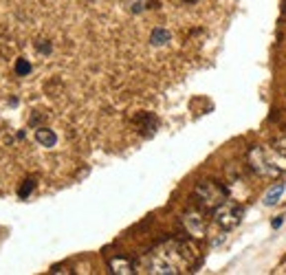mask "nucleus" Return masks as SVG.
I'll return each instance as SVG.
<instances>
[{"label":"nucleus","instance_id":"obj_1","mask_svg":"<svg viewBox=\"0 0 286 275\" xmlns=\"http://www.w3.org/2000/svg\"><path fill=\"white\" fill-rule=\"evenodd\" d=\"M196 247L185 240H167L154 247L147 256H143L137 264L139 273L152 275H178L187 273L196 264Z\"/></svg>","mask_w":286,"mask_h":275},{"label":"nucleus","instance_id":"obj_2","mask_svg":"<svg viewBox=\"0 0 286 275\" xmlns=\"http://www.w3.org/2000/svg\"><path fill=\"white\" fill-rule=\"evenodd\" d=\"M247 159L251 170L262 178H282L286 172V159L280 154L275 147H264V145H253L247 152Z\"/></svg>","mask_w":286,"mask_h":275},{"label":"nucleus","instance_id":"obj_3","mask_svg":"<svg viewBox=\"0 0 286 275\" xmlns=\"http://www.w3.org/2000/svg\"><path fill=\"white\" fill-rule=\"evenodd\" d=\"M194 198H196L201 209L214 211L220 203L227 201V187L216 181H201L194 187Z\"/></svg>","mask_w":286,"mask_h":275},{"label":"nucleus","instance_id":"obj_4","mask_svg":"<svg viewBox=\"0 0 286 275\" xmlns=\"http://www.w3.org/2000/svg\"><path fill=\"white\" fill-rule=\"evenodd\" d=\"M242 216H244V209L236 201H224L214 209V220H216V225H220L222 229L238 227L240 220H242Z\"/></svg>","mask_w":286,"mask_h":275},{"label":"nucleus","instance_id":"obj_5","mask_svg":"<svg viewBox=\"0 0 286 275\" xmlns=\"http://www.w3.org/2000/svg\"><path fill=\"white\" fill-rule=\"evenodd\" d=\"M183 225H185L187 233L194 238H205L207 225H205V218H203L201 211H187L183 213Z\"/></svg>","mask_w":286,"mask_h":275},{"label":"nucleus","instance_id":"obj_6","mask_svg":"<svg viewBox=\"0 0 286 275\" xmlns=\"http://www.w3.org/2000/svg\"><path fill=\"white\" fill-rule=\"evenodd\" d=\"M108 267H110L112 273H119V275L139 273V271H137V264L130 262V260H126V258H112L110 262H108Z\"/></svg>","mask_w":286,"mask_h":275},{"label":"nucleus","instance_id":"obj_7","mask_svg":"<svg viewBox=\"0 0 286 275\" xmlns=\"http://www.w3.org/2000/svg\"><path fill=\"white\" fill-rule=\"evenodd\" d=\"M35 139H38V143L42 147H55V143H58V135H55L53 130H49V128L35 130Z\"/></svg>","mask_w":286,"mask_h":275},{"label":"nucleus","instance_id":"obj_8","mask_svg":"<svg viewBox=\"0 0 286 275\" xmlns=\"http://www.w3.org/2000/svg\"><path fill=\"white\" fill-rule=\"evenodd\" d=\"M172 40V33L167 31L165 27H156V29H152V33H150V42H152V47H163V44H167Z\"/></svg>","mask_w":286,"mask_h":275},{"label":"nucleus","instance_id":"obj_9","mask_svg":"<svg viewBox=\"0 0 286 275\" xmlns=\"http://www.w3.org/2000/svg\"><path fill=\"white\" fill-rule=\"evenodd\" d=\"M284 183H275L273 187L264 194V205H275V203H280V198H282V194H284Z\"/></svg>","mask_w":286,"mask_h":275},{"label":"nucleus","instance_id":"obj_10","mask_svg":"<svg viewBox=\"0 0 286 275\" xmlns=\"http://www.w3.org/2000/svg\"><path fill=\"white\" fill-rule=\"evenodd\" d=\"M135 121H141V130H143V135H152L154 132V128H156V119L152 115H147V113H143V115H139Z\"/></svg>","mask_w":286,"mask_h":275},{"label":"nucleus","instance_id":"obj_11","mask_svg":"<svg viewBox=\"0 0 286 275\" xmlns=\"http://www.w3.org/2000/svg\"><path fill=\"white\" fill-rule=\"evenodd\" d=\"M33 190H35V181H33V178H27V181H24L22 185L18 187V196H20V198H29Z\"/></svg>","mask_w":286,"mask_h":275},{"label":"nucleus","instance_id":"obj_12","mask_svg":"<svg viewBox=\"0 0 286 275\" xmlns=\"http://www.w3.org/2000/svg\"><path fill=\"white\" fill-rule=\"evenodd\" d=\"M31 62H29V60H24V58H18L16 60V73L20 75V77H24V75H29L31 73Z\"/></svg>","mask_w":286,"mask_h":275},{"label":"nucleus","instance_id":"obj_13","mask_svg":"<svg viewBox=\"0 0 286 275\" xmlns=\"http://www.w3.org/2000/svg\"><path fill=\"white\" fill-rule=\"evenodd\" d=\"M147 4H150V0H132V11H135V13H141L143 11V9H145L147 7Z\"/></svg>","mask_w":286,"mask_h":275},{"label":"nucleus","instance_id":"obj_14","mask_svg":"<svg viewBox=\"0 0 286 275\" xmlns=\"http://www.w3.org/2000/svg\"><path fill=\"white\" fill-rule=\"evenodd\" d=\"M275 150H278L280 152V154H282L284 156V159H286V137H280V139L278 141H275Z\"/></svg>","mask_w":286,"mask_h":275},{"label":"nucleus","instance_id":"obj_15","mask_svg":"<svg viewBox=\"0 0 286 275\" xmlns=\"http://www.w3.org/2000/svg\"><path fill=\"white\" fill-rule=\"evenodd\" d=\"M38 51H40V53H44V55H49L51 53V44L49 42H40L38 44Z\"/></svg>","mask_w":286,"mask_h":275},{"label":"nucleus","instance_id":"obj_16","mask_svg":"<svg viewBox=\"0 0 286 275\" xmlns=\"http://www.w3.org/2000/svg\"><path fill=\"white\" fill-rule=\"evenodd\" d=\"M282 222H284V216H278L273 220V229H280V227H282Z\"/></svg>","mask_w":286,"mask_h":275}]
</instances>
